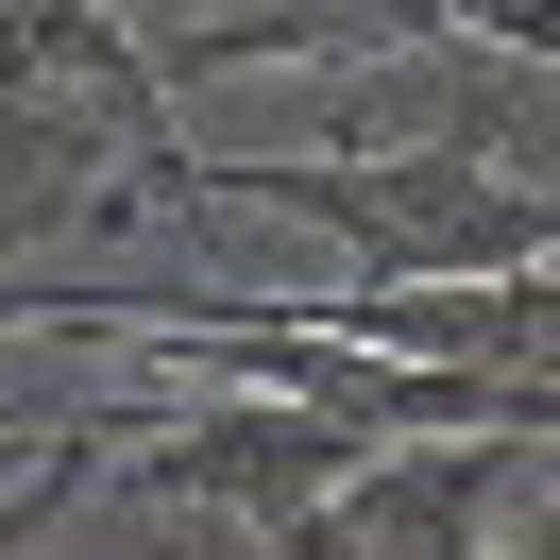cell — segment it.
Listing matches in <instances>:
<instances>
[{
	"label": "cell",
	"mask_w": 560,
	"mask_h": 560,
	"mask_svg": "<svg viewBox=\"0 0 560 560\" xmlns=\"http://www.w3.org/2000/svg\"><path fill=\"white\" fill-rule=\"evenodd\" d=\"M238 221L340 238V289H492L560 272V187L510 153H205Z\"/></svg>",
	"instance_id": "6da1fadb"
},
{
	"label": "cell",
	"mask_w": 560,
	"mask_h": 560,
	"mask_svg": "<svg viewBox=\"0 0 560 560\" xmlns=\"http://www.w3.org/2000/svg\"><path fill=\"white\" fill-rule=\"evenodd\" d=\"M0 103H69V119H171L153 51L103 0H0Z\"/></svg>",
	"instance_id": "7a4b0ae2"
},
{
	"label": "cell",
	"mask_w": 560,
	"mask_h": 560,
	"mask_svg": "<svg viewBox=\"0 0 560 560\" xmlns=\"http://www.w3.org/2000/svg\"><path fill=\"white\" fill-rule=\"evenodd\" d=\"M492 560H560V458H526L510 510H492Z\"/></svg>",
	"instance_id": "3957f363"
},
{
	"label": "cell",
	"mask_w": 560,
	"mask_h": 560,
	"mask_svg": "<svg viewBox=\"0 0 560 560\" xmlns=\"http://www.w3.org/2000/svg\"><path fill=\"white\" fill-rule=\"evenodd\" d=\"M18 458H51V424H18V408H0V476H18Z\"/></svg>",
	"instance_id": "277c9868"
}]
</instances>
